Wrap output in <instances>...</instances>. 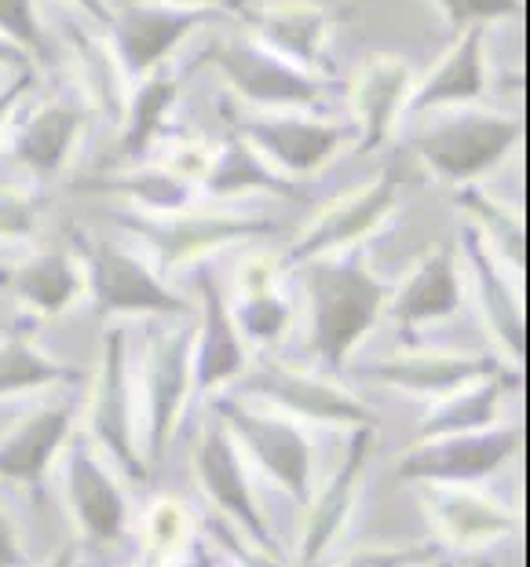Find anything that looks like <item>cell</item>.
<instances>
[{
    "label": "cell",
    "instance_id": "1",
    "mask_svg": "<svg viewBox=\"0 0 530 567\" xmlns=\"http://www.w3.org/2000/svg\"><path fill=\"white\" fill-rule=\"evenodd\" d=\"M297 271H304L311 297V348L330 370H341L388 305L392 286L358 257H319Z\"/></svg>",
    "mask_w": 530,
    "mask_h": 567
},
{
    "label": "cell",
    "instance_id": "2",
    "mask_svg": "<svg viewBox=\"0 0 530 567\" xmlns=\"http://www.w3.org/2000/svg\"><path fill=\"white\" fill-rule=\"evenodd\" d=\"M523 136V122L498 111H443L436 122L420 125L409 147L432 168V176L447 179L454 187L476 184L493 165L505 162Z\"/></svg>",
    "mask_w": 530,
    "mask_h": 567
},
{
    "label": "cell",
    "instance_id": "3",
    "mask_svg": "<svg viewBox=\"0 0 530 567\" xmlns=\"http://www.w3.org/2000/svg\"><path fill=\"white\" fill-rule=\"evenodd\" d=\"M198 63L220 70L238 100L249 103L252 111H315L326 95L330 81L304 74L282 55L268 52L249 33H231V38H212L201 48Z\"/></svg>",
    "mask_w": 530,
    "mask_h": 567
},
{
    "label": "cell",
    "instance_id": "4",
    "mask_svg": "<svg viewBox=\"0 0 530 567\" xmlns=\"http://www.w3.org/2000/svg\"><path fill=\"white\" fill-rule=\"evenodd\" d=\"M111 220L125 224L132 235H139L158 257L162 271H176L184 264H201L209 252L235 246L242 238H260L274 235V220L268 216H227V213H168V216H150V213H111Z\"/></svg>",
    "mask_w": 530,
    "mask_h": 567
},
{
    "label": "cell",
    "instance_id": "5",
    "mask_svg": "<svg viewBox=\"0 0 530 567\" xmlns=\"http://www.w3.org/2000/svg\"><path fill=\"white\" fill-rule=\"evenodd\" d=\"M74 243L84 257V279L100 316H190L195 311L136 252L114 246L111 238L74 235Z\"/></svg>",
    "mask_w": 530,
    "mask_h": 567
},
{
    "label": "cell",
    "instance_id": "6",
    "mask_svg": "<svg viewBox=\"0 0 530 567\" xmlns=\"http://www.w3.org/2000/svg\"><path fill=\"white\" fill-rule=\"evenodd\" d=\"M224 106L227 128H235L252 151H260L282 176H311L326 168L336 151L347 147L355 136L347 125H330L319 117L293 114V111H271V114H238L231 103Z\"/></svg>",
    "mask_w": 530,
    "mask_h": 567
},
{
    "label": "cell",
    "instance_id": "7",
    "mask_svg": "<svg viewBox=\"0 0 530 567\" xmlns=\"http://www.w3.org/2000/svg\"><path fill=\"white\" fill-rule=\"evenodd\" d=\"M395 202H399V173L384 168L381 176L366 179L363 187L347 190L336 202H330L315 220L304 227V235L297 238L285 252V268H300L319 257H341L344 249L363 243L377 227L388 220Z\"/></svg>",
    "mask_w": 530,
    "mask_h": 567
},
{
    "label": "cell",
    "instance_id": "8",
    "mask_svg": "<svg viewBox=\"0 0 530 567\" xmlns=\"http://www.w3.org/2000/svg\"><path fill=\"white\" fill-rule=\"evenodd\" d=\"M212 8H176L162 0H132L111 11V48L128 81L147 78L165 66V59L184 44L198 27L216 19Z\"/></svg>",
    "mask_w": 530,
    "mask_h": 567
},
{
    "label": "cell",
    "instance_id": "9",
    "mask_svg": "<svg viewBox=\"0 0 530 567\" xmlns=\"http://www.w3.org/2000/svg\"><path fill=\"white\" fill-rule=\"evenodd\" d=\"M92 436L106 446V454L114 457V465L132 484H147L150 468L139 451L136 406H132L128 381V333L122 326H111L103 333V363L92 395Z\"/></svg>",
    "mask_w": 530,
    "mask_h": 567
},
{
    "label": "cell",
    "instance_id": "10",
    "mask_svg": "<svg viewBox=\"0 0 530 567\" xmlns=\"http://www.w3.org/2000/svg\"><path fill=\"white\" fill-rule=\"evenodd\" d=\"M520 451V429H479L457 432L417 443L395 465L403 480H425V484H472L498 473Z\"/></svg>",
    "mask_w": 530,
    "mask_h": 567
},
{
    "label": "cell",
    "instance_id": "11",
    "mask_svg": "<svg viewBox=\"0 0 530 567\" xmlns=\"http://www.w3.org/2000/svg\"><path fill=\"white\" fill-rule=\"evenodd\" d=\"M212 410H216V421H220L224 429H231L252 451V457H257L300 505H311V443L304 440V432L293 429L289 421L257 414V410H249L238 395L235 400L231 395H220V400L212 403Z\"/></svg>",
    "mask_w": 530,
    "mask_h": 567
},
{
    "label": "cell",
    "instance_id": "12",
    "mask_svg": "<svg viewBox=\"0 0 530 567\" xmlns=\"http://www.w3.org/2000/svg\"><path fill=\"white\" fill-rule=\"evenodd\" d=\"M249 22L252 38H257L268 52L282 55L285 63H293L304 74L333 81L336 66L326 52L330 38V11L308 0H271V4H249L242 16Z\"/></svg>",
    "mask_w": 530,
    "mask_h": 567
},
{
    "label": "cell",
    "instance_id": "13",
    "mask_svg": "<svg viewBox=\"0 0 530 567\" xmlns=\"http://www.w3.org/2000/svg\"><path fill=\"white\" fill-rule=\"evenodd\" d=\"M190 363H195V330H158L150 333L147 359V468L165 462L168 440H173L179 406L190 389Z\"/></svg>",
    "mask_w": 530,
    "mask_h": 567
},
{
    "label": "cell",
    "instance_id": "14",
    "mask_svg": "<svg viewBox=\"0 0 530 567\" xmlns=\"http://www.w3.org/2000/svg\"><path fill=\"white\" fill-rule=\"evenodd\" d=\"M195 476L205 487V494H209V502L216 505V513L227 516V520H235L260 549L282 553L279 538L271 535V527H268V520H263L257 498H252L246 468H242V462H238L235 443H231V436H227V429L220 425V421H212L195 446Z\"/></svg>",
    "mask_w": 530,
    "mask_h": 567
},
{
    "label": "cell",
    "instance_id": "15",
    "mask_svg": "<svg viewBox=\"0 0 530 567\" xmlns=\"http://www.w3.org/2000/svg\"><path fill=\"white\" fill-rule=\"evenodd\" d=\"M414 92V70L403 55L370 52L355 70L352 81V111H355V151L373 154L392 136L395 122L406 111Z\"/></svg>",
    "mask_w": 530,
    "mask_h": 567
},
{
    "label": "cell",
    "instance_id": "16",
    "mask_svg": "<svg viewBox=\"0 0 530 567\" xmlns=\"http://www.w3.org/2000/svg\"><path fill=\"white\" fill-rule=\"evenodd\" d=\"M242 392L260 395V400H271L293 414H304V417H315V421H336V425H377L373 410L363 406L355 400L352 392L336 389L330 381H319V378H308L300 370H285V367H274V363H263L252 378L242 381Z\"/></svg>",
    "mask_w": 530,
    "mask_h": 567
},
{
    "label": "cell",
    "instance_id": "17",
    "mask_svg": "<svg viewBox=\"0 0 530 567\" xmlns=\"http://www.w3.org/2000/svg\"><path fill=\"white\" fill-rule=\"evenodd\" d=\"M198 289H201V333H195L198 344H195V363H190V378H195L201 392H209L216 384L242 378L246 348L212 264H198Z\"/></svg>",
    "mask_w": 530,
    "mask_h": 567
},
{
    "label": "cell",
    "instance_id": "18",
    "mask_svg": "<svg viewBox=\"0 0 530 567\" xmlns=\"http://www.w3.org/2000/svg\"><path fill=\"white\" fill-rule=\"evenodd\" d=\"M66 491L81 527L95 542H117L125 535L128 505L114 476L95 462L92 443L81 436L66 440Z\"/></svg>",
    "mask_w": 530,
    "mask_h": 567
},
{
    "label": "cell",
    "instance_id": "19",
    "mask_svg": "<svg viewBox=\"0 0 530 567\" xmlns=\"http://www.w3.org/2000/svg\"><path fill=\"white\" fill-rule=\"evenodd\" d=\"M487 27H468L454 38L447 59L425 81H414L406 111L428 114L447 106H472L487 95Z\"/></svg>",
    "mask_w": 530,
    "mask_h": 567
},
{
    "label": "cell",
    "instance_id": "20",
    "mask_svg": "<svg viewBox=\"0 0 530 567\" xmlns=\"http://www.w3.org/2000/svg\"><path fill=\"white\" fill-rule=\"evenodd\" d=\"M84 117H89V111L74 100L44 103L15 128L11 154H15V162L27 165L38 179H55L77 147V140L84 132Z\"/></svg>",
    "mask_w": 530,
    "mask_h": 567
},
{
    "label": "cell",
    "instance_id": "21",
    "mask_svg": "<svg viewBox=\"0 0 530 567\" xmlns=\"http://www.w3.org/2000/svg\"><path fill=\"white\" fill-rule=\"evenodd\" d=\"M461 311V271H457L454 246H439L420 257V264L406 275V282L392 297V319L403 330L450 319Z\"/></svg>",
    "mask_w": 530,
    "mask_h": 567
},
{
    "label": "cell",
    "instance_id": "22",
    "mask_svg": "<svg viewBox=\"0 0 530 567\" xmlns=\"http://www.w3.org/2000/svg\"><path fill=\"white\" fill-rule=\"evenodd\" d=\"M70 429H74V403L70 400L33 410L27 421H19L0 440V476L38 487L55 451L70 440Z\"/></svg>",
    "mask_w": 530,
    "mask_h": 567
},
{
    "label": "cell",
    "instance_id": "23",
    "mask_svg": "<svg viewBox=\"0 0 530 567\" xmlns=\"http://www.w3.org/2000/svg\"><path fill=\"white\" fill-rule=\"evenodd\" d=\"M461 249L468 260V271H472L479 305H484V316L490 322V330L498 333V341L509 348L516 359H523L527 352V326H523V308H520V293L505 275L501 260L493 257V249L484 243V235L476 231L472 224L461 227Z\"/></svg>",
    "mask_w": 530,
    "mask_h": 567
},
{
    "label": "cell",
    "instance_id": "24",
    "mask_svg": "<svg viewBox=\"0 0 530 567\" xmlns=\"http://www.w3.org/2000/svg\"><path fill=\"white\" fill-rule=\"evenodd\" d=\"M201 190L209 198H238V195H268V198H304V187L297 179L282 176L260 151H252L249 143L238 136L235 128H227L224 143L212 154L209 173L201 179Z\"/></svg>",
    "mask_w": 530,
    "mask_h": 567
},
{
    "label": "cell",
    "instance_id": "25",
    "mask_svg": "<svg viewBox=\"0 0 530 567\" xmlns=\"http://www.w3.org/2000/svg\"><path fill=\"white\" fill-rule=\"evenodd\" d=\"M370 443H373V425H358L352 432V443H347V454H344L341 468L330 476L322 498L311 505V516L304 524V542H300V560H304L308 567L326 553V546L336 538V530H341V524L347 520V513H352Z\"/></svg>",
    "mask_w": 530,
    "mask_h": 567
},
{
    "label": "cell",
    "instance_id": "26",
    "mask_svg": "<svg viewBox=\"0 0 530 567\" xmlns=\"http://www.w3.org/2000/svg\"><path fill=\"white\" fill-rule=\"evenodd\" d=\"M498 370L501 367L493 359H476V355H403V359L373 363L366 373L381 384H395V389L425 392V395H454Z\"/></svg>",
    "mask_w": 530,
    "mask_h": 567
},
{
    "label": "cell",
    "instance_id": "27",
    "mask_svg": "<svg viewBox=\"0 0 530 567\" xmlns=\"http://www.w3.org/2000/svg\"><path fill=\"white\" fill-rule=\"evenodd\" d=\"M8 289L41 319H55L74 305L84 289V275L70 249H44L38 257L15 264L4 275Z\"/></svg>",
    "mask_w": 530,
    "mask_h": 567
},
{
    "label": "cell",
    "instance_id": "28",
    "mask_svg": "<svg viewBox=\"0 0 530 567\" xmlns=\"http://www.w3.org/2000/svg\"><path fill=\"white\" fill-rule=\"evenodd\" d=\"M66 41H70V55H74L84 100L111 125H122L128 106V78L122 63H117L111 41H100L95 33L81 27H66Z\"/></svg>",
    "mask_w": 530,
    "mask_h": 567
},
{
    "label": "cell",
    "instance_id": "29",
    "mask_svg": "<svg viewBox=\"0 0 530 567\" xmlns=\"http://www.w3.org/2000/svg\"><path fill=\"white\" fill-rule=\"evenodd\" d=\"M179 100V81L168 74L165 66L150 70L147 78H139L136 89L128 92V106L122 117V143H117V158H143L154 140L162 136L168 125V111Z\"/></svg>",
    "mask_w": 530,
    "mask_h": 567
},
{
    "label": "cell",
    "instance_id": "30",
    "mask_svg": "<svg viewBox=\"0 0 530 567\" xmlns=\"http://www.w3.org/2000/svg\"><path fill=\"white\" fill-rule=\"evenodd\" d=\"M77 190H89V195H122L128 202H136L143 213L150 216H168V213H187L195 205L198 184L168 173V168H128L122 176H95V179H81Z\"/></svg>",
    "mask_w": 530,
    "mask_h": 567
},
{
    "label": "cell",
    "instance_id": "31",
    "mask_svg": "<svg viewBox=\"0 0 530 567\" xmlns=\"http://www.w3.org/2000/svg\"><path fill=\"white\" fill-rule=\"evenodd\" d=\"M457 209L468 213V224L484 235V243L498 252L501 264L520 275L523 264H527V227H523V216L520 209L505 205L501 198H490L487 190H479L476 184H465L457 187Z\"/></svg>",
    "mask_w": 530,
    "mask_h": 567
},
{
    "label": "cell",
    "instance_id": "32",
    "mask_svg": "<svg viewBox=\"0 0 530 567\" xmlns=\"http://www.w3.org/2000/svg\"><path fill=\"white\" fill-rule=\"evenodd\" d=\"M428 509L439 516V527L447 530L454 542H484L501 538L516 530V516L498 509L493 502L479 498V494L465 491H428Z\"/></svg>",
    "mask_w": 530,
    "mask_h": 567
},
{
    "label": "cell",
    "instance_id": "33",
    "mask_svg": "<svg viewBox=\"0 0 530 567\" xmlns=\"http://www.w3.org/2000/svg\"><path fill=\"white\" fill-rule=\"evenodd\" d=\"M516 384V378H505V373H490V378L476 381V389H465L461 395L454 392L450 403H443L439 410L420 421V440H439V436H457V432H479L493 425V414H498L501 392Z\"/></svg>",
    "mask_w": 530,
    "mask_h": 567
},
{
    "label": "cell",
    "instance_id": "34",
    "mask_svg": "<svg viewBox=\"0 0 530 567\" xmlns=\"http://www.w3.org/2000/svg\"><path fill=\"white\" fill-rule=\"evenodd\" d=\"M246 268L257 275V279H242L246 297H242V305L235 308L231 319L249 341H274L289 322L285 297L274 289V264L268 257H252Z\"/></svg>",
    "mask_w": 530,
    "mask_h": 567
},
{
    "label": "cell",
    "instance_id": "35",
    "mask_svg": "<svg viewBox=\"0 0 530 567\" xmlns=\"http://www.w3.org/2000/svg\"><path fill=\"white\" fill-rule=\"evenodd\" d=\"M81 373L41 355L27 333H8L0 341V395L44 389V384H77Z\"/></svg>",
    "mask_w": 530,
    "mask_h": 567
},
{
    "label": "cell",
    "instance_id": "36",
    "mask_svg": "<svg viewBox=\"0 0 530 567\" xmlns=\"http://www.w3.org/2000/svg\"><path fill=\"white\" fill-rule=\"evenodd\" d=\"M0 38L11 41L33 66H52L55 48L33 0H0Z\"/></svg>",
    "mask_w": 530,
    "mask_h": 567
},
{
    "label": "cell",
    "instance_id": "37",
    "mask_svg": "<svg viewBox=\"0 0 530 567\" xmlns=\"http://www.w3.org/2000/svg\"><path fill=\"white\" fill-rule=\"evenodd\" d=\"M41 224V202L22 184L0 179V243H27Z\"/></svg>",
    "mask_w": 530,
    "mask_h": 567
},
{
    "label": "cell",
    "instance_id": "38",
    "mask_svg": "<svg viewBox=\"0 0 530 567\" xmlns=\"http://www.w3.org/2000/svg\"><path fill=\"white\" fill-rule=\"evenodd\" d=\"M432 4L443 8V19H447L454 38L468 27H487V22L523 16V0H432Z\"/></svg>",
    "mask_w": 530,
    "mask_h": 567
},
{
    "label": "cell",
    "instance_id": "39",
    "mask_svg": "<svg viewBox=\"0 0 530 567\" xmlns=\"http://www.w3.org/2000/svg\"><path fill=\"white\" fill-rule=\"evenodd\" d=\"M205 535H209V538L216 542V546H220L238 567H282V557H279V553L260 549L249 535L242 538V535H238V530L231 527V520H227V516H220V513H212L209 520H205Z\"/></svg>",
    "mask_w": 530,
    "mask_h": 567
},
{
    "label": "cell",
    "instance_id": "40",
    "mask_svg": "<svg viewBox=\"0 0 530 567\" xmlns=\"http://www.w3.org/2000/svg\"><path fill=\"white\" fill-rule=\"evenodd\" d=\"M443 560L436 542L420 546H381V549H355L341 567H428Z\"/></svg>",
    "mask_w": 530,
    "mask_h": 567
},
{
    "label": "cell",
    "instance_id": "41",
    "mask_svg": "<svg viewBox=\"0 0 530 567\" xmlns=\"http://www.w3.org/2000/svg\"><path fill=\"white\" fill-rule=\"evenodd\" d=\"M30 84H33V66L30 63H22L15 78L0 84V136H4V128L11 125V117H15L22 100H27Z\"/></svg>",
    "mask_w": 530,
    "mask_h": 567
},
{
    "label": "cell",
    "instance_id": "42",
    "mask_svg": "<svg viewBox=\"0 0 530 567\" xmlns=\"http://www.w3.org/2000/svg\"><path fill=\"white\" fill-rule=\"evenodd\" d=\"M22 564V546H19V535L11 527L8 513L0 509V567H19Z\"/></svg>",
    "mask_w": 530,
    "mask_h": 567
},
{
    "label": "cell",
    "instance_id": "43",
    "mask_svg": "<svg viewBox=\"0 0 530 567\" xmlns=\"http://www.w3.org/2000/svg\"><path fill=\"white\" fill-rule=\"evenodd\" d=\"M162 4H176V8H212L220 16H242L246 0H162Z\"/></svg>",
    "mask_w": 530,
    "mask_h": 567
},
{
    "label": "cell",
    "instance_id": "44",
    "mask_svg": "<svg viewBox=\"0 0 530 567\" xmlns=\"http://www.w3.org/2000/svg\"><path fill=\"white\" fill-rule=\"evenodd\" d=\"M70 4L81 8L84 16L95 19V22H111V11H114L111 4H106V0H70Z\"/></svg>",
    "mask_w": 530,
    "mask_h": 567
},
{
    "label": "cell",
    "instance_id": "45",
    "mask_svg": "<svg viewBox=\"0 0 530 567\" xmlns=\"http://www.w3.org/2000/svg\"><path fill=\"white\" fill-rule=\"evenodd\" d=\"M22 63H30V59L22 55L19 48L11 44V41H4V38H0V70H4V66H22Z\"/></svg>",
    "mask_w": 530,
    "mask_h": 567
},
{
    "label": "cell",
    "instance_id": "46",
    "mask_svg": "<svg viewBox=\"0 0 530 567\" xmlns=\"http://www.w3.org/2000/svg\"><path fill=\"white\" fill-rule=\"evenodd\" d=\"M176 567H216V553L209 546H201L198 553H190V557L184 564H176Z\"/></svg>",
    "mask_w": 530,
    "mask_h": 567
},
{
    "label": "cell",
    "instance_id": "47",
    "mask_svg": "<svg viewBox=\"0 0 530 567\" xmlns=\"http://www.w3.org/2000/svg\"><path fill=\"white\" fill-rule=\"evenodd\" d=\"M48 567H74V549H59L52 560H48Z\"/></svg>",
    "mask_w": 530,
    "mask_h": 567
},
{
    "label": "cell",
    "instance_id": "48",
    "mask_svg": "<svg viewBox=\"0 0 530 567\" xmlns=\"http://www.w3.org/2000/svg\"><path fill=\"white\" fill-rule=\"evenodd\" d=\"M428 567H454L450 560H436V564H428Z\"/></svg>",
    "mask_w": 530,
    "mask_h": 567
}]
</instances>
